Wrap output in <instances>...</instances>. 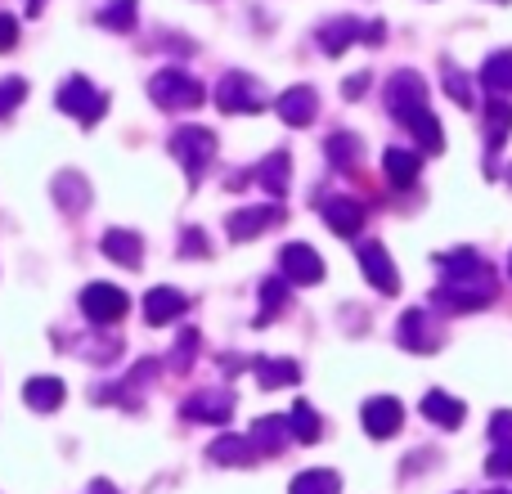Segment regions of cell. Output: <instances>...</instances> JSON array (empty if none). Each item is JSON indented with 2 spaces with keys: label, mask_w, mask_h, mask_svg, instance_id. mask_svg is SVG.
Segmentation results:
<instances>
[{
  "label": "cell",
  "mask_w": 512,
  "mask_h": 494,
  "mask_svg": "<svg viewBox=\"0 0 512 494\" xmlns=\"http://www.w3.org/2000/svg\"><path fill=\"white\" fill-rule=\"evenodd\" d=\"M274 212H248V216H234L230 230H239V239H252V230H261L265 221H270Z\"/></svg>",
  "instance_id": "obj_26"
},
{
  "label": "cell",
  "mask_w": 512,
  "mask_h": 494,
  "mask_svg": "<svg viewBox=\"0 0 512 494\" xmlns=\"http://www.w3.org/2000/svg\"><path fill=\"white\" fill-rule=\"evenodd\" d=\"M288 423H292V436H297V441H319V418H315V409H310V405L292 409Z\"/></svg>",
  "instance_id": "obj_23"
},
{
  "label": "cell",
  "mask_w": 512,
  "mask_h": 494,
  "mask_svg": "<svg viewBox=\"0 0 512 494\" xmlns=\"http://www.w3.org/2000/svg\"><path fill=\"white\" fill-rule=\"evenodd\" d=\"M153 99L158 104H176V108H189V104H203V90L185 77H158L153 81Z\"/></svg>",
  "instance_id": "obj_5"
},
{
  "label": "cell",
  "mask_w": 512,
  "mask_h": 494,
  "mask_svg": "<svg viewBox=\"0 0 512 494\" xmlns=\"http://www.w3.org/2000/svg\"><path fill=\"white\" fill-rule=\"evenodd\" d=\"M283 270L297 283H315L319 274H324V265H319V256L306 252V247H288V252H283Z\"/></svg>",
  "instance_id": "obj_14"
},
{
  "label": "cell",
  "mask_w": 512,
  "mask_h": 494,
  "mask_svg": "<svg viewBox=\"0 0 512 494\" xmlns=\"http://www.w3.org/2000/svg\"><path fill=\"white\" fill-rule=\"evenodd\" d=\"M310 108H315V99H310V90H292L288 99H279V113L288 117V122H306Z\"/></svg>",
  "instance_id": "obj_24"
},
{
  "label": "cell",
  "mask_w": 512,
  "mask_h": 494,
  "mask_svg": "<svg viewBox=\"0 0 512 494\" xmlns=\"http://www.w3.org/2000/svg\"><path fill=\"white\" fill-rule=\"evenodd\" d=\"M256 373H261V387L297 382V364H288V360H261V364H256Z\"/></svg>",
  "instance_id": "obj_22"
},
{
  "label": "cell",
  "mask_w": 512,
  "mask_h": 494,
  "mask_svg": "<svg viewBox=\"0 0 512 494\" xmlns=\"http://www.w3.org/2000/svg\"><path fill=\"white\" fill-rule=\"evenodd\" d=\"M445 283L436 292V301L450 310H481L490 297H495V274L486 270V261L472 252H454L445 256Z\"/></svg>",
  "instance_id": "obj_1"
},
{
  "label": "cell",
  "mask_w": 512,
  "mask_h": 494,
  "mask_svg": "<svg viewBox=\"0 0 512 494\" xmlns=\"http://www.w3.org/2000/svg\"><path fill=\"white\" fill-rule=\"evenodd\" d=\"M252 450H256V445L248 441V436H221V441L212 445V459L216 463H248Z\"/></svg>",
  "instance_id": "obj_17"
},
{
  "label": "cell",
  "mask_w": 512,
  "mask_h": 494,
  "mask_svg": "<svg viewBox=\"0 0 512 494\" xmlns=\"http://www.w3.org/2000/svg\"><path fill=\"white\" fill-rule=\"evenodd\" d=\"M225 90H239V77L225 81ZM243 90H248V86H243ZM243 104L256 108V99H252V95H243ZM221 108H230V113H234V108H239V95H221Z\"/></svg>",
  "instance_id": "obj_30"
},
{
  "label": "cell",
  "mask_w": 512,
  "mask_h": 494,
  "mask_svg": "<svg viewBox=\"0 0 512 494\" xmlns=\"http://www.w3.org/2000/svg\"><path fill=\"white\" fill-rule=\"evenodd\" d=\"M490 441H495V445H512V414H508V409L490 418Z\"/></svg>",
  "instance_id": "obj_29"
},
{
  "label": "cell",
  "mask_w": 512,
  "mask_h": 494,
  "mask_svg": "<svg viewBox=\"0 0 512 494\" xmlns=\"http://www.w3.org/2000/svg\"><path fill=\"white\" fill-rule=\"evenodd\" d=\"M90 494H117V490L108 486V481H95V486H90Z\"/></svg>",
  "instance_id": "obj_33"
},
{
  "label": "cell",
  "mask_w": 512,
  "mask_h": 494,
  "mask_svg": "<svg viewBox=\"0 0 512 494\" xmlns=\"http://www.w3.org/2000/svg\"><path fill=\"white\" fill-rule=\"evenodd\" d=\"M14 18H5V14H0V50H9V45H14Z\"/></svg>",
  "instance_id": "obj_32"
},
{
  "label": "cell",
  "mask_w": 512,
  "mask_h": 494,
  "mask_svg": "<svg viewBox=\"0 0 512 494\" xmlns=\"http://www.w3.org/2000/svg\"><path fill=\"white\" fill-rule=\"evenodd\" d=\"M104 247H108V252H113V256H117V261H126V265H135V261H140V243L122 239V234H113V239H108Z\"/></svg>",
  "instance_id": "obj_25"
},
{
  "label": "cell",
  "mask_w": 512,
  "mask_h": 494,
  "mask_svg": "<svg viewBox=\"0 0 512 494\" xmlns=\"http://www.w3.org/2000/svg\"><path fill=\"white\" fill-rule=\"evenodd\" d=\"M18 95H23V81H5V86H0V113H9V108L18 104Z\"/></svg>",
  "instance_id": "obj_31"
},
{
  "label": "cell",
  "mask_w": 512,
  "mask_h": 494,
  "mask_svg": "<svg viewBox=\"0 0 512 494\" xmlns=\"http://www.w3.org/2000/svg\"><path fill=\"white\" fill-rule=\"evenodd\" d=\"M180 310H185V297L171 288H153L149 297H144V319H149V324H167V319L180 315Z\"/></svg>",
  "instance_id": "obj_10"
},
{
  "label": "cell",
  "mask_w": 512,
  "mask_h": 494,
  "mask_svg": "<svg viewBox=\"0 0 512 494\" xmlns=\"http://www.w3.org/2000/svg\"><path fill=\"white\" fill-rule=\"evenodd\" d=\"M486 472H490V477H512V445H499V450L490 454Z\"/></svg>",
  "instance_id": "obj_28"
},
{
  "label": "cell",
  "mask_w": 512,
  "mask_h": 494,
  "mask_svg": "<svg viewBox=\"0 0 512 494\" xmlns=\"http://www.w3.org/2000/svg\"><path fill=\"white\" fill-rule=\"evenodd\" d=\"M364 270H369V283H373V288H382V292H396V288H400L396 270H391L387 252H382L378 243H369V247H364Z\"/></svg>",
  "instance_id": "obj_11"
},
{
  "label": "cell",
  "mask_w": 512,
  "mask_h": 494,
  "mask_svg": "<svg viewBox=\"0 0 512 494\" xmlns=\"http://www.w3.org/2000/svg\"><path fill=\"white\" fill-rule=\"evenodd\" d=\"M189 418H198V423H225V418L234 414V400L221 396V391H212V396H194L185 405Z\"/></svg>",
  "instance_id": "obj_8"
},
{
  "label": "cell",
  "mask_w": 512,
  "mask_h": 494,
  "mask_svg": "<svg viewBox=\"0 0 512 494\" xmlns=\"http://www.w3.org/2000/svg\"><path fill=\"white\" fill-rule=\"evenodd\" d=\"M423 414L432 418L436 427H459L463 423V405L454 396H445V391H427V396H423Z\"/></svg>",
  "instance_id": "obj_9"
},
{
  "label": "cell",
  "mask_w": 512,
  "mask_h": 494,
  "mask_svg": "<svg viewBox=\"0 0 512 494\" xmlns=\"http://www.w3.org/2000/svg\"><path fill=\"white\" fill-rule=\"evenodd\" d=\"M387 176L396 180V185H414L418 158H414V153H405V149H391V153H387Z\"/></svg>",
  "instance_id": "obj_21"
},
{
  "label": "cell",
  "mask_w": 512,
  "mask_h": 494,
  "mask_svg": "<svg viewBox=\"0 0 512 494\" xmlns=\"http://www.w3.org/2000/svg\"><path fill=\"white\" fill-rule=\"evenodd\" d=\"M400 342H405L409 351H436V342H441V337L432 333V324H427L423 310H409V315L400 319Z\"/></svg>",
  "instance_id": "obj_7"
},
{
  "label": "cell",
  "mask_w": 512,
  "mask_h": 494,
  "mask_svg": "<svg viewBox=\"0 0 512 494\" xmlns=\"http://www.w3.org/2000/svg\"><path fill=\"white\" fill-rule=\"evenodd\" d=\"M391 113L396 117H414V113H423V77L418 72H396L391 77Z\"/></svg>",
  "instance_id": "obj_4"
},
{
  "label": "cell",
  "mask_w": 512,
  "mask_h": 494,
  "mask_svg": "<svg viewBox=\"0 0 512 494\" xmlns=\"http://www.w3.org/2000/svg\"><path fill=\"white\" fill-rule=\"evenodd\" d=\"M409 131H414L418 140H423V149H427V153H441V149H445V140H441V126H436V117L427 113V108H423V113H414V117H409Z\"/></svg>",
  "instance_id": "obj_20"
},
{
  "label": "cell",
  "mask_w": 512,
  "mask_h": 494,
  "mask_svg": "<svg viewBox=\"0 0 512 494\" xmlns=\"http://www.w3.org/2000/svg\"><path fill=\"white\" fill-rule=\"evenodd\" d=\"M81 306H86L90 319H99V324H113V319L126 315V292H117L113 283H95V288H86V297H81Z\"/></svg>",
  "instance_id": "obj_2"
},
{
  "label": "cell",
  "mask_w": 512,
  "mask_h": 494,
  "mask_svg": "<svg viewBox=\"0 0 512 494\" xmlns=\"http://www.w3.org/2000/svg\"><path fill=\"white\" fill-rule=\"evenodd\" d=\"M481 86H486L495 99H508L512 95V50L490 54L486 68H481Z\"/></svg>",
  "instance_id": "obj_6"
},
{
  "label": "cell",
  "mask_w": 512,
  "mask_h": 494,
  "mask_svg": "<svg viewBox=\"0 0 512 494\" xmlns=\"http://www.w3.org/2000/svg\"><path fill=\"white\" fill-rule=\"evenodd\" d=\"M59 104H63V108H77L81 117H95V113H104V95H95V90H90L86 81H72V86L59 95Z\"/></svg>",
  "instance_id": "obj_15"
},
{
  "label": "cell",
  "mask_w": 512,
  "mask_h": 494,
  "mask_svg": "<svg viewBox=\"0 0 512 494\" xmlns=\"http://www.w3.org/2000/svg\"><path fill=\"white\" fill-rule=\"evenodd\" d=\"M400 423H405V409H400V400L378 396V400H369V405H364V432L378 436V441H382V436H396Z\"/></svg>",
  "instance_id": "obj_3"
},
{
  "label": "cell",
  "mask_w": 512,
  "mask_h": 494,
  "mask_svg": "<svg viewBox=\"0 0 512 494\" xmlns=\"http://www.w3.org/2000/svg\"><path fill=\"white\" fill-rule=\"evenodd\" d=\"M292 436V423L288 418H261V423L252 427V445L261 454H274V450H283V441Z\"/></svg>",
  "instance_id": "obj_12"
},
{
  "label": "cell",
  "mask_w": 512,
  "mask_h": 494,
  "mask_svg": "<svg viewBox=\"0 0 512 494\" xmlns=\"http://www.w3.org/2000/svg\"><path fill=\"white\" fill-rule=\"evenodd\" d=\"M292 494H342V481H337V472H328V468L301 472V477L292 481Z\"/></svg>",
  "instance_id": "obj_16"
},
{
  "label": "cell",
  "mask_w": 512,
  "mask_h": 494,
  "mask_svg": "<svg viewBox=\"0 0 512 494\" xmlns=\"http://www.w3.org/2000/svg\"><path fill=\"white\" fill-rule=\"evenodd\" d=\"M445 86H450V95H454V104H463V108H472V90H468V77L463 72H445Z\"/></svg>",
  "instance_id": "obj_27"
},
{
  "label": "cell",
  "mask_w": 512,
  "mask_h": 494,
  "mask_svg": "<svg viewBox=\"0 0 512 494\" xmlns=\"http://www.w3.org/2000/svg\"><path fill=\"white\" fill-rule=\"evenodd\" d=\"M23 400L32 409H41V414H50L54 405H63V382L59 378H32L23 387Z\"/></svg>",
  "instance_id": "obj_13"
},
{
  "label": "cell",
  "mask_w": 512,
  "mask_h": 494,
  "mask_svg": "<svg viewBox=\"0 0 512 494\" xmlns=\"http://www.w3.org/2000/svg\"><path fill=\"white\" fill-rule=\"evenodd\" d=\"M486 126H490V144H504L508 140V131H512V104H508V99H490Z\"/></svg>",
  "instance_id": "obj_19"
},
{
  "label": "cell",
  "mask_w": 512,
  "mask_h": 494,
  "mask_svg": "<svg viewBox=\"0 0 512 494\" xmlns=\"http://www.w3.org/2000/svg\"><path fill=\"white\" fill-rule=\"evenodd\" d=\"M324 212H328V221H333L337 234H355V230H360V207H355L351 198H333Z\"/></svg>",
  "instance_id": "obj_18"
}]
</instances>
